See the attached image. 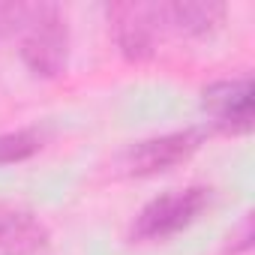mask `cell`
I'll use <instances>...</instances> for the list:
<instances>
[{
    "label": "cell",
    "instance_id": "4",
    "mask_svg": "<svg viewBox=\"0 0 255 255\" xmlns=\"http://www.w3.org/2000/svg\"><path fill=\"white\" fill-rule=\"evenodd\" d=\"M198 147H201V132L198 129L153 135V138H144V141H138L126 150L123 165L129 174L150 177V174H159V171H168V168L186 162Z\"/></svg>",
    "mask_w": 255,
    "mask_h": 255
},
{
    "label": "cell",
    "instance_id": "6",
    "mask_svg": "<svg viewBox=\"0 0 255 255\" xmlns=\"http://www.w3.org/2000/svg\"><path fill=\"white\" fill-rule=\"evenodd\" d=\"M45 246L48 228L33 210L0 201V255H42Z\"/></svg>",
    "mask_w": 255,
    "mask_h": 255
},
{
    "label": "cell",
    "instance_id": "7",
    "mask_svg": "<svg viewBox=\"0 0 255 255\" xmlns=\"http://www.w3.org/2000/svg\"><path fill=\"white\" fill-rule=\"evenodd\" d=\"M225 6L216 0H174V3H162V24L165 33L177 36H210L222 21H225Z\"/></svg>",
    "mask_w": 255,
    "mask_h": 255
},
{
    "label": "cell",
    "instance_id": "1",
    "mask_svg": "<svg viewBox=\"0 0 255 255\" xmlns=\"http://www.w3.org/2000/svg\"><path fill=\"white\" fill-rule=\"evenodd\" d=\"M21 60L36 78H57L69 57L66 15L54 3L27 6L21 21Z\"/></svg>",
    "mask_w": 255,
    "mask_h": 255
},
{
    "label": "cell",
    "instance_id": "3",
    "mask_svg": "<svg viewBox=\"0 0 255 255\" xmlns=\"http://www.w3.org/2000/svg\"><path fill=\"white\" fill-rule=\"evenodd\" d=\"M108 21L114 42L126 60H150L156 54V45L165 33L162 24V3H111L108 6Z\"/></svg>",
    "mask_w": 255,
    "mask_h": 255
},
{
    "label": "cell",
    "instance_id": "2",
    "mask_svg": "<svg viewBox=\"0 0 255 255\" xmlns=\"http://www.w3.org/2000/svg\"><path fill=\"white\" fill-rule=\"evenodd\" d=\"M210 204V189L207 186H186V189H174L165 192L159 198H153L132 222V240H165L177 231H183L186 225H192L201 210Z\"/></svg>",
    "mask_w": 255,
    "mask_h": 255
},
{
    "label": "cell",
    "instance_id": "9",
    "mask_svg": "<svg viewBox=\"0 0 255 255\" xmlns=\"http://www.w3.org/2000/svg\"><path fill=\"white\" fill-rule=\"evenodd\" d=\"M27 6L24 3H0V39H6L9 33L21 30Z\"/></svg>",
    "mask_w": 255,
    "mask_h": 255
},
{
    "label": "cell",
    "instance_id": "5",
    "mask_svg": "<svg viewBox=\"0 0 255 255\" xmlns=\"http://www.w3.org/2000/svg\"><path fill=\"white\" fill-rule=\"evenodd\" d=\"M204 108L225 132H246L252 126V81L246 75L204 87Z\"/></svg>",
    "mask_w": 255,
    "mask_h": 255
},
{
    "label": "cell",
    "instance_id": "8",
    "mask_svg": "<svg viewBox=\"0 0 255 255\" xmlns=\"http://www.w3.org/2000/svg\"><path fill=\"white\" fill-rule=\"evenodd\" d=\"M39 150V138L33 132H9L0 135V165L6 162H21Z\"/></svg>",
    "mask_w": 255,
    "mask_h": 255
}]
</instances>
